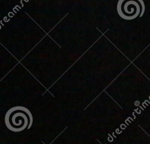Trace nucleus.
Listing matches in <instances>:
<instances>
[{"mask_svg":"<svg viewBox=\"0 0 150 144\" xmlns=\"http://www.w3.org/2000/svg\"><path fill=\"white\" fill-rule=\"evenodd\" d=\"M124 12L121 15L127 19H134L138 16H141L144 13V4L142 0H124Z\"/></svg>","mask_w":150,"mask_h":144,"instance_id":"nucleus-1","label":"nucleus"}]
</instances>
